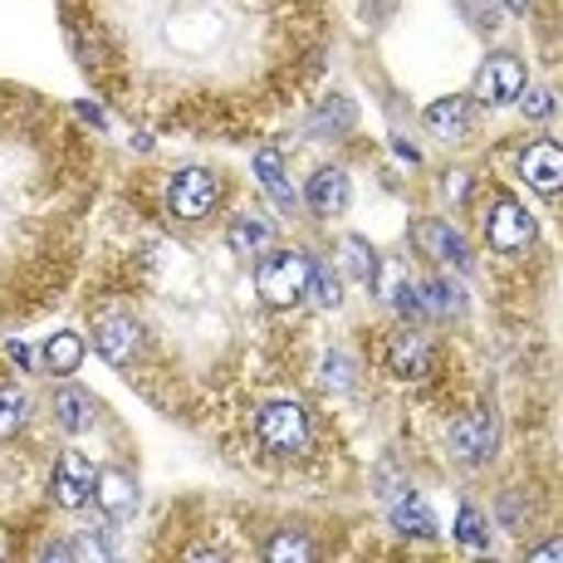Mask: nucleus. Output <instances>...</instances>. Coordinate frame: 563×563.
<instances>
[{"instance_id":"1","label":"nucleus","mask_w":563,"mask_h":563,"mask_svg":"<svg viewBox=\"0 0 563 563\" xmlns=\"http://www.w3.org/2000/svg\"><path fill=\"white\" fill-rule=\"evenodd\" d=\"M309 275H313L309 255H299V251L265 255V260H260V275H255L260 299H265V305H275V309H295L299 299H305V289H309Z\"/></svg>"},{"instance_id":"2","label":"nucleus","mask_w":563,"mask_h":563,"mask_svg":"<svg viewBox=\"0 0 563 563\" xmlns=\"http://www.w3.org/2000/svg\"><path fill=\"white\" fill-rule=\"evenodd\" d=\"M525 93V64L515 54H490V59L475 69V99L490 103V108H505Z\"/></svg>"},{"instance_id":"3","label":"nucleus","mask_w":563,"mask_h":563,"mask_svg":"<svg viewBox=\"0 0 563 563\" xmlns=\"http://www.w3.org/2000/svg\"><path fill=\"white\" fill-rule=\"evenodd\" d=\"M216 197H221V187H216V177L206 167L177 172V181L167 187V201H172V211H177L181 221H201V216H211Z\"/></svg>"},{"instance_id":"4","label":"nucleus","mask_w":563,"mask_h":563,"mask_svg":"<svg viewBox=\"0 0 563 563\" xmlns=\"http://www.w3.org/2000/svg\"><path fill=\"white\" fill-rule=\"evenodd\" d=\"M309 437V417L305 407L295 402H269L260 411V441H265L269 451H299Z\"/></svg>"},{"instance_id":"5","label":"nucleus","mask_w":563,"mask_h":563,"mask_svg":"<svg viewBox=\"0 0 563 563\" xmlns=\"http://www.w3.org/2000/svg\"><path fill=\"white\" fill-rule=\"evenodd\" d=\"M54 505L59 510H84L93 495V465L89 456H79V451H64L59 465H54V485H49Z\"/></svg>"},{"instance_id":"6","label":"nucleus","mask_w":563,"mask_h":563,"mask_svg":"<svg viewBox=\"0 0 563 563\" xmlns=\"http://www.w3.org/2000/svg\"><path fill=\"white\" fill-rule=\"evenodd\" d=\"M93 343H99V353L108 363H128L143 349V329H137L128 313H103L99 329H93Z\"/></svg>"},{"instance_id":"7","label":"nucleus","mask_w":563,"mask_h":563,"mask_svg":"<svg viewBox=\"0 0 563 563\" xmlns=\"http://www.w3.org/2000/svg\"><path fill=\"white\" fill-rule=\"evenodd\" d=\"M490 241H495V251H519V245H529L534 241V216H529L515 197L500 201L490 216Z\"/></svg>"},{"instance_id":"8","label":"nucleus","mask_w":563,"mask_h":563,"mask_svg":"<svg viewBox=\"0 0 563 563\" xmlns=\"http://www.w3.org/2000/svg\"><path fill=\"white\" fill-rule=\"evenodd\" d=\"M519 167H525V177H529V187H534V191L559 197V187H563V153H559V143H534Z\"/></svg>"},{"instance_id":"9","label":"nucleus","mask_w":563,"mask_h":563,"mask_svg":"<svg viewBox=\"0 0 563 563\" xmlns=\"http://www.w3.org/2000/svg\"><path fill=\"white\" fill-rule=\"evenodd\" d=\"M427 128H431L437 137H446V143H461V137L475 128L471 99H461V93H456V99H437V103L427 108Z\"/></svg>"},{"instance_id":"10","label":"nucleus","mask_w":563,"mask_h":563,"mask_svg":"<svg viewBox=\"0 0 563 563\" xmlns=\"http://www.w3.org/2000/svg\"><path fill=\"white\" fill-rule=\"evenodd\" d=\"M305 197H309V206L319 216H339L343 206L353 201V187H349V177H343L339 167H323V172H313V177H309Z\"/></svg>"},{"instance_id":"11","label":"nucleus","mask_w":563,"mask_h":563,"mask_svg":"<svg viewBox=\"0 0 563 563\" xmlns=\"http://www.w3.org/2000/svg\"><path fill=\"white\" fill-rule=\"evenodd\" d=\"M93 495H99V505H103V515H113V519H123V515H133V505H137V481L128 471H103V475H93Z\"/></svg>"},{"instance_id":"12","label":"nucleus","mask_w":563,"mask_h":563,"mask_svg":"<svg viewBox=\"0 0 563 563\" xmlns=\"http://www.w3.org/2000/svg\"><path fill=\"white\" fill-rule=\"evenodd\" d=\"M417 235H421V251H427V255L446 260V265H456V269H471V245H465L451 225L427 221V225H417Z\"/></svg>"},{"instance_id":"13","label":"nucleus","mask_w":563,"mask_h":563,"mask_svg":"<svg viewBox=\"0 0 563 563\" xmlns=\"http://www.w3.org/2000/svg\"><path fill=\"white\" fill-rule=\"evenodd\" d=\"M387 367H393L397 377H421L431 367V343L417 339V333H402V339H393V349H387Z\"/></svg>"},{"instance_id":"14","label":"nucleus","mask_w":563,"mask_h":563,"mask_svg":"<svg viewBox=\"0 0 563 563\" xmlns=\"http://www.w3.org/2000/svg\"><path fill=\"white\" fill-rule=\"evenodd\" d=\"M79 363H84V339L79 333H54V339L45 343V367L54 377L79 373Z\"/></svg>"},{"instance_id":"15","label":"nucleus","mask_w":563,"mask_h":563,"mask_svg":"<svg viewBox=\"0 0 563 563\" xmlns=\"http://www.w3.org/2000/svg\"><path fill=\"white\" fill-rule=\"evenodd\" d=\"M93 417H99V402H93L84 387H64V393H59V421H64V427L84 431Z\"/></svg>"},{"instance_id":"16","label":"nucleus","mask_w":563,"mask_h":563,"mask_svg":"<svg viewBox=\"0 0 563 563\" xmlns=\"http://www.w3.org/2000/svg\"><path fill=\"white\" fill-rule=\"evenodd\" d=\"M393 525L402 529L407 539H431V534H437V519L427 515V505H421V500H402V505H397Z\"/></svg>"},{"instance_id":"17","label":"nucleus","mask_w":563,"mask_h":563,"mask_svg":"<svg viewBox=\"0 0 563 563\" xmlns=\"http://www.w3.org/2000/svg\"><path fill=\"white\" fill-rule=\"evenodd\" d=\"M265 559H275V563H305V559H313V544L305 534H275L265 544Z\"/></svg>"},{"instance_id":"18","label":"nucleus","mask_w":563,"mask_h":563,"mask_svg":"<svg viewBox=\"0 0 563 563\" xmlns=\"http://www.w3.org/2000/svg\"><path fill=\"white\" fill-rule=\"evenodd\" d=\"M231 245L241 255H260L269 245V225L265 221H235L231 225Z\"/></svg>"},{"instance_id":"19","label":"nucleus","mask_w":563,"mask_h":563,"mask_svg":"<svg viewBox=\"0 0 563 563\" xmlns=\"http://www.w3.org/2000/svg\"><path fill=\"white\" fill-rule=\"evenodd\" d=\"M343 265L353 269V279H377V255L363 235H353V241L343 245Z\"/></svg>"},{"instance_id":"20","label":"nucleus","mask_w":563,"mask_h":563,"mask_svg":"<svg viewBox=\"0 0 563 563\" xmlns=\"http://www.w3.org/2000/svg\"><path fill=\"white\" fill-rule=\"evenodd\" d=\"M20 421H25V397L15 387H0V437H15Z\"/></svg>"},{"instance_id":"21","label":"nucleus","mask_w":563,"mask_h":563,"mask_svg":"<svg viewBox=\"0 0 563 563\" xmlns=\"http://www.w3.org/2000/svg\"><path fill=\"white\" fill-rule=\"evenodd\" d=\"M255 172H260V181H265V187L275 191L279 201H289V187H285V162H279L275 153H260V157H255Z\"/></svg>"},{"instance_id":"22","label":"nucleus","mask_w":563,"mask_h":563,"mask_svg":"<svg viewBox=\"0 0 563 563\" xmlns=\"http://www.w3.org/2000/svg\"><path fill=\"white\" fill-rule=\"evenodd\" d=\"M456 539H461V544H471V549H485V525H481V515H475V510H461Z\"/></svg>"},{"instance_id":"23","label":"nucleus","mask_w":563,"mask_h":563,"mask_svg":"<svg viewBox=\"0 0 563 563\" xmlns=\"http://www.w3.org/2000/svg\"><path fill=\"white\" fill-rule=\"evenodd\" d=\"M313 279H319V299H323V309H333L343 299V285H339V275H333L329 265H313Z\"/></svg>"},{"instance_id":"24","label":"nucleus","mask_w":563,"mask_h":563,"mask_svg":"<svg viewBox=\"0 0 563 563\" xmlns=\"http://www.w3.org/2000/svg\"><path fill=\"white\" fill-rule=\"evenodd\" d=\"M519 99H525L529 118H549V113H554V93H549V89H525Z\"/></svg>"},{"instance_id":"25","label":"nucleus","mask_w":563,"mask_h":563,"mask_svg":"<svg viewBox=\"0 0 563 563\" xmlns=\"http://www.w3.org/2000/svg\"><path fill=\"white\" fill-rule=\"evenodd\" d=\"M446 197L451 201H471V177H465V172H451V177H446Z\"/></svg>"},{"instance_id":"26","label":"nucleus","mask_w":563,"mask_h":563,"mask_svg":"<svg viewBox=\"0 0 563 563\" xmlns=\"http://www.w3.org/2000/svg\"><path fill=\"white\" fill-rule=\"evenodd\" d=\"M329 383H333V393H349V387H353V377H349V367H343L339 353L329 358Z\"/></svg>"},{"instance_id":"27","label":"nucleus","mask_w":563,"mask_h":563,"mask_svg":"<svg viewBox=\"0 0 563 563\" xmlns=\"http://www.w3.org/2000/svg\"><path fill=\"white\" fill-rule=\"evenodd\" d=\"M393 295H397V309H402V313H407V319H421V305H417V295H411V289H407V285H397V289H393Z\"/></svg>"},{"instance_id":"28","label":"nucleus","mask_w":563,"mask_h":563,"mask_svg":"<svg viewBox=\"0 0 563 563\" xmlns=\"http://www.w3.org/2000/svg\"><path fill=\"white\" fill-rule=\"evenodd\" d=\"M529 559H534V563H544V559L554 563V559H559V539H549V544H539V549H534V554H529Z\"/></svg>"},{"instance_id":"29","label":"nucleus","mask_w":563,"mask_h":563,"mask_svg":"<svg viewBox=\"0 0 563 563\" xmlns=\"http://www.w3.org/2000/svg\"><path fill=\"white\" fill-rule=\"evenodd\" d=\"M505 5H510L515 15H519V10H529V0H505Z\"/></svg>"}]
</instances>
